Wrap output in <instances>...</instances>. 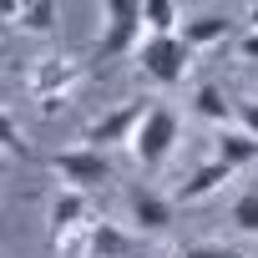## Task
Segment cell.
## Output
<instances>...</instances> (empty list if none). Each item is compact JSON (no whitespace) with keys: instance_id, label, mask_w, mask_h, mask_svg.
Masks as SVG:
<instances>
[{"instance_id":"cell-1","label":"cell","mask_w":258,"mask_h":258,"mask_svg":"<svg viewBox=\"0 0 258 258\" xmlns=\"http://www.w3.org/2000/svg\"><path fill=\"white\" fill-rule=\"evenodd\" d=\"M101 16H106V31L96 36V56L101 61H116V56H137L142 51V0H106L101 6Z\"/></svg>"},{"instance_id":"cell-2","label":"cell","mask_w":258,"mask_h":258,"mask_svg":"<svg viewBox=\"0 0 258 258\" xmlns=\"http://www.w3.org/2000/svg\"><path fill=\"white\" fill-rule=\"evenodd\" d=\"M152 106H157V101H142V96H137V101L111 106L106 116H96L86 132H81V147H91V152H106V147H132Z\"/></svg>"},{"instance_id":"cell-3","label":"cell","mask_w":258,"mask_h":258,"mask_svg":"<svg viewBox=\"0 0 258 258\" xmlns=\"http://www.w3.org/2000/svg\"><path fill=\"white\" fill-rule=\"evenodd\" d=\"M177 142H182V116L172 111V106H152L147 111V121H142V132H137V142H132V157H137V167H147V172H157L172 152H177Z\"/></svg>"},{"instance_id":"cell-4","label":"cell","mask_w":258,"mask_h":258,"mask_svg":"<svg viewBox=\"0 0 258 258\" xmlns=\"http://www.w3.org/2000/svg\"><path fill=\"white\" fill-rule=\"evenodd\" d=\"M192 46L182 41V36H147L142 41V51H137V66H142V76H152L157 86H177L187 71H192Z\"/></svg>"},{"instance_id":"cell-5","label":"cell","mask_w":258,"mask_h":258,"mask_svg":"<svg viewBox=\"0 0 258 258\" xmlns=\"http://www.w3.org/2000/svg\"><path fill=\"white\" fill-rule=\"evenodd\" d=\"M81 76H86L81 61H71V56H51V61H36V66L26 71V91H31L36 106H41V101H71V91L81 86Z\"/></svg>"},{"instance_id":"cell-6","label":"cell","mask_w":258,"mask_h":258,"mask_svg":"<svg viewBox=\"0 0 258 258\" xmlns=\"http://www.w3.org/2000/svg\"><path fill=\"white\" fill-rule=\"evenodd\" d=\"M51 172L61 177V187H76V192H96V187H106L116 172H111V162H106V152H91V147H66V152H56L51 157Z\"/></svg>"},{"instance_id":"cell-7","label":"cell","mask_w":258,"mask_h":258,"mask_svg":"<svg viewBox=\"0 0 258 258\" xmlns=\"http://www.w3.org/2000/svg\"><path fill=\"white\" fill-rule=\"evenodd\" d=\"M126 218H132L137 238H157L172 228V198H162L152 187H126Z\"/></svg>"},{"instance_id":"cell-8","label":"cell","mask_w":258,"mask_h":258,"mask_svg":"<svg viewBox=\"0 0 258 258\" xmlns=\"http://www.w3.org/2000/svg\"><path fill=\"white\" fill-rule=\"evenodd\" d=\"M51 238L56 233H71V228H86V223H96V213H91V192H76V187H61L56 198H51Z\"/></svg>"},{"instance_id":"cell-9","label":"cell","mask_w":258,"mask_h":258,"mask_svg":"<svg viewBox=\"0 0 258 258\" xmlns=\"http://www.w3.org/2000/svg\"><path fill=\"white\" fill-rule=\"evenodd\" d=\"M91 258H142V238L132 228H121V223L96 218V228H91Z\"/></svg>"},{"instance_id":"cell-10","label":"cell","mask_w":258,"mask_h":258,"mask_svg":"<svg viewBox=\"0 0 258 258\" xmlns=\"http://www.w3.org/2000/svg\"><path fill=\"white\" fill-rule=\"evenodd\" d=\"M61 21V11L51 0H21V6H6V26H16L21 36H51Z\"/></svg>"},{"instance_id":"cell-11","label":"cell","mask_w":258,"mask_h":258,"mask_svg":"<svg viewBox=\"0 0 258 258\" xmlns=\"http://www.w3.org/2000/svg\"><path fill=\"white\" fill-rule=\"evenodd\" d=\"M228 31H233V21L223 16V11H198V16H187L182 21V41L192 46V51H203V46H218V41H228Z\"/></svg>"},{"instance_id":"cell-12","label":"cell","mask_w":258,"mask_h":258,"mask_svg":"<svg viewBox=\"0 0 258 258\" xmlns=\"http://www.w3.org/2000/svg\"><path fill=\"white\" fill-rule=\"evenodd\" d=\"M223 182H233V167L213 157V162H203V167H198V172H192V177L177 187V203H198V198H213Z\"/></svg>"},{"instance_id":"cell-13","label":"cell","mask_w":258,"mask_h":258,"mask_svg":"<svg viewBox=\"0 0 258 258\" xmlns=\"http://www.w3.org/2000/svg\"><path fill=\"white\" fill-rule=\"evenodd\" d=\"M218 162H228L233 172L238 167H253L258 162V137H248L243 126H223V137H218V152H213Z\"/></svg>"},{"instance_id":"cell-14","label":"cell","mask_w":258,"mask_h":258,"mask_svg":"<svg viewBox=\"0 0 258 258\" xmlns=\"http://www.w3.org/2000/svg\"><path fill=\"white\" fill-rule=\"evenodd\" d=\"M182 21H187V16L172 6V0H142V26H147V36H177Z\"/></svg>"},{"instance_id":"cell-15","label":"cell","mask_w":258,"mask_h":258,"mask_svg":"<svg viewBox=\"0 0 258 258\" xmlns=\"http://www.w3.org/2000/svg\"><path fill=\"white\" fill-rule=\"evenodd\" d=\"M192 111H198L203 121L228 126V116L238 111V101H228V96H223V86H198V91H192Z\"/></svg>"},{"instance_id":"cell-16","label":"cell","mask_w":258,"mask_h":258,"mask_svg":"<svg viewBox=\"0 0 258 258\" xmlns=\"http://www.w3.org/2000/svg\"><path fill=\"white\" fill-rule=\"evenodd\" d=\"M91 228H96V223H86V228H71V233H56V238H51L56 258H91Z\"/></svg>"},{"instance_id":"cell-17","label":"cell","mask_w":258,"mask_h":258,"mask_svg":"<svg viewBox=\"0 0 258 258\" xmlns=\"http://www.w3.org/2000/svg\"><path fill=\"white\" fill-rule=\"evenodd\" d=\"M233 223H238V233L258 238V187L238 192V203H233Z\"/></svg>"},{"instance_id":"cell-18","label":"cell","mask_w":258,"mask_h":258,"mask_svg":"<svg viewBox=\"0 0 258 258\" xmlns=\"http://www.w3.org/2000/svg\"><path fill=\"white\" fill-rule=\"evenodd\" d=\"M0 142H6V157H31V142L16 132V116H0Z\"/></svg>"},{"instance_id":"cell-19","label":"cell","mask_w":258,"mask_h":258,"mask_svg":"<svg viewBox=\"0 0 258 258\" xmlns=\"http://www.w3.org/2000/svg\"><path fill=\"white\" fill-rule=\"evenodd\" d=\"M233 126H243L248 137H258V96H243L238 111H233Z\"/></svg>"},{"instance_id":"cell-20","label":"cell","mask_w":258,"mask_h":258,"mask_svg":"<svg viewBox=\"0 0 258 258\" xmlns=\"http://www.w3.org/2000/svg\"><path fill=\"white\" fill-rule=\"evenodd\" d=\"M177 258H243L238 248H223V243H187Z\"/></svg>"},{"instance_id":"cell-21","label":"cell","mask_w":258,"mask_h":258,"mask_svg":"<svg viewBox=\"0 0 258 258\" xmlns=\"http://www.w3.org/2000/svg\"><path fill=\"white\" fill-rule=\"evenodd\" d=\"M238 56L258 66V31H243V36H238Z\"/></svg>"}]
</instances>
